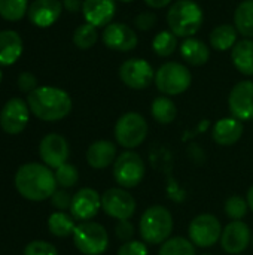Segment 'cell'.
<instances>
[{"label":"cell","instance_id":"6da1fadb","mask_svg":"<svg viewBox=\"0 0 253 255\" xmlns=\"http://www.w3.org/2000/svg\"><path fill=\"white\" fill-rule=\"evenodd\" d=\"M13 184L19 196L30 202L48 200L57 191L55 175L43 163L22 164L15 173Z\"/></svg>","mask_w":253,"mask_h":255},{"label":"cell","instance_id":"7a4b0ae2","mask_svg":"<svg viewBox=\"0 0 253 255\" xmlns=\"http://www.w3.org/2000/svg\"><path fill=\"white\" fill-rule=\"evenodd\" d=\"M30 112L42 121H60L72 111V99L67 91L57 87H37L28 93Z\"/></svg>","mask_w":253,"mask_h":255},{"label":"cell","instance_id":"3957f363","mask_svg":"<svg viewBox=\"0 0 253 255\" xmlns=\"http://www.w3.org/2000/svg\"><path fill=\"white\" fill-rule=\"evenodd\" d=\"M203 21V9L194 0H177L167 12L169 30L177 37H194V34L200 31Z\"/></svg>","mask_w":253,"mask_h":255},{"label":"cell","instance_id":"277c9868","mask_svg":"<svg viewBox=\"0 0 253 255\" xmlns=\"http://www.w3.org/2000/svg\"><path fill=\"white\" fill-rule=\"evenodd\" d=\"M140 238L148 245H161L167 239H170V235L173 232V217L171 212L161 206L154 205L148 208L139 224Z\"/></svg>","mask_w":253,"mask_h":255},{"label":"cell","instance_id":"5b68a950","mask_svg":"<svg viewBox=\"0 0 253 255\" xmlns=\"http://www.w3.org/2000/svg\"><path fill=\"white\" fill-rule=\"evenodd\" d=\"M155 85L160 90V93L169 96H179L185 93L191 82L192 75L189 69L177 61H169L160 66V69L155 72Z\"/></svg>","mask_w":253,"mask_h":255},{"label":"cell","instance_id":"8992f818","mask_svg":"<svg viewBox=\"0 0 253 255\" xmlns=\"http://www.w3.org/2000/svg\"><path fill=\"white\" fill-rule=\"evenodd\" d=\"M73 244L84 255H101L109 247L107 230L94 221L79 223L73 232Z\"/></svg>","mask_w":253,"mask_h":255},{"label":"cell","instance_id":"52a82bcc","mask_svg":"<svg viewBox=\"0 0 253 255\" xmlns=\"http://www.w3.org/2000/svg\"><path fill=\"white\" fill-rule=\"evenodd\" d=\"M146 136L148 123L143 115L137 112H127L118 118L115 124V139L122 148H137L145 142Z\"/></svg>","mask_w":253,"mask_h":255},{"label":"cell","instance_id":"ba28073f","mask_svg":"<svg viewBox=\"0 0 253 255\" xmlns=\"http://www.w3.org/2000/svg\"><path fill=\"white\" fill-rule=\"evenodd\" d=\"M145 172L143 158L131 149L124 151L113 163V178L121 188L137 187L143 181Z\"/></svg>","mask_w":253,"mask_h":255},{"label":"cell","instance_id":"9c48e42d","mask_svg":"<svg viewBox=\"0 0 253 255\" xmlns=\"http://www.w3.org/2000/svg\"><path fill=\"white\" fill-rule=\"evenodd\" d=\"M189 241L200 248L213 247L222 235L219 220L212 214H201L195 217L188 227Z\"/></svg>","mask_w":253,"mask_h":255},{"label":"cell","instance_id":"30bf717a","mask_svg":"<svg viewBox=\"0 0 253 255\" xmlns=\"http://www.w3.org/2000/svg\"><path fill=\"white\" fill-rule=\"evenodd\" d=\"M121 81L133 90H145L155 81V70L146 60L128 58L119 67Z\"/></svg>","mask_w":253,"mask_h":255},{"label":"cell","instance_id":"8fae6325","mask_svg":"<svg viewBox=\"0 0 253 255\" xmlns=\"http://www.w3.org/2000/svg\"><path fill=\"white\" fill-rule=\"evenodd\" d=\"M101 209L115 220H130L136 212L134 197L124 188H109L101 196Z\"/></svg>","mask_w":253,"mask_h":255},{"label":"cell","instance_id":"7c38bea8","mask_svg":"<svg viewBox=\"0 0 253 255\" xmlns=\"http://www.w3.org/2000/svg\"><path fill=\"white\" fill-rule=\"evenodd\" d=\"M30 108L22 99L7 100L0 112V127L7 134H19L28 124Z\"/></svg>","mask_w":253,"mask_h":255},{"label":"cell","instance_id":"4fadbf2b","mask_svg":"<svg viewBox=\"0 0 253 255\" xmlns=\"http://www.w3.org/2000/svg\"><path fill=\"white\" fill-rule=\"evenodd\" d=\"M70 155L69 143L64 136L58 133L46 134L39 143V157L49 169H57L67 163Z\"/></svg>","mask_w":253,"mask_h":255},{"label":"cell","instance_id":"5bb4252c","mask_svg":"<svg viewBox=\"0 0 253 255\" xmlns=\"http://www.w3.org/2000/svg\"><path fill=\"white\" fill-rule=\"evenodd\" d=\"M228 108L234 118L240 121L253 120V82L252 81H240L237 82L230 96H228Z\"/></svg>","mask_w":253,"mask_h":255},{"label":"cell","instance_id":"9a60e30c","mask_svg":"<svg viewBox=\"0 0 253 255\" xmlns=\"http://www.w3.org/2000/svg\"><path fill=\"white\" fill-rule=\"evenodd\" d=\"M101 39L109 49L118 52L133 51L139 43L136 31L124 22H110L109 25H106Z\"/></svg>","mask_w":253,"mask_h":255},{"label":"cell","instance_id":"2e32d148","mask_svg":"<svg viewBox=\"0 0 253 255\" xmlns=\"http://www.w3.org/2000/svg\"><path fill=\"white\" fill-rule=\"evenodd\" d=\"M251 239H252V233L246 223H243L242 220L231 221L222 230L221 245L227 254L239 255L249 247Z\"/></svg>","mask_w":253,"mask_h":255},{"label":"cell","instance_id":"e0dca14e","mask_svg":"<svg viewBox=\"0 0 253 255\" xmlns=\"http://www.w3.org/2000/svg\"><path fill=\"white\" fill-rule=\"evenodd\" d=\"M100 209H101V196L92 188H81L72 197L70 215L81 223L92 220Z\"/></svg>","mask_w":253,"mask_h":255},{"label":"cell","instance_id":"ac0fdd59","mask_svg":"<svg viewBox=\"0 0 253 255\" xmlns=\"http://www.w3.org/2000/svg\"><path fill=\"white\" fill-rule=\"evenodd\" d=\"M116 12L115 0H84L82 13L86 22L94 27H106L112 22Z\"/></svg>","mask_w":253,"mask_h":255},{"label":"cell","instance_id":"d6986e66","mask_svg":"<svg viewBox=\"0 0 253 255\" xmlns=\"http://www.w3.org/2000/svg\"><path fill=\"white\" fill-rule=\"evenodd\" d=\"M63 3L60 0H34L28 7V19L37 27L52 25L61 15Z\"/></svg>","mask_w":253,"mask_h":255},{"label":"cell","instance_id":"ffe728a7","mask_svg":"<svg viewBox=\"0 0 253 255\" xmlns=\"http://www.w3.org/2000/svg\"><path fill=\"white\" fill-rule=\"evenodd\" d=\"M243 124L237 118H222L219 120L212 130V137L213 140L221 145V146H230L234 145L240 140L243 136Z\"/></svg>","mask_w":253,"mask_h":255},{"label":"cell","instance_id":"44dd1931","mask_svg":"<svg viewBox=\"0 0 253 255\" xmlns=\"http://www.w3.org/2000/svg\"><path fill=\"white\" fill-rule=\"evenodd\" d=\"M116 145L110 140H97L86 149V161L92 169H106L116 160Z\"/></svg>","mask_w":253,"mask_h":255},{"label":"cell","instance_id":"7402d4cb","mask_svg":"<svg viewBox=\"0 0 253 255\" xmlns=\"http://www.w3.org/2000/svg\"><path fill=\"white\" fill-rule=\"evenodd\" d=\"M22 54V40L13 30L0 31V66L13 64Z\"/></svg>","mask_w":253,"mask_h":255},{"label":"cell","instance_id":"603a6c76","mask_svg":"<svg viewBox=\"0 0 253 255\" xmlns=\"http://www.w3.org/2000/svg\"><path fill=\"white\" fill-rule=\"evenodd\" d=\"M180 55L191 66H203L210 58V49L203 40L188 37L180 45Z\"/></svg>","mask_w":253,"mask_h":255},{"label":"cell","instance_id":"cb8c5ba5","mask_svg":"<svg viewBox=\"0 0 253 255\" xmlns=\"http://www.w3.org/2000/svg\"><path fill=\"white\" fill-rule=\"evenodd\" d=\"M231 58L240 73L253 76V39L239 40L231 49Z\"/></svg>","mask_w":253,"mask_h":255},{"label":"cell","instance_id":"d4e9b609","mask_svg":"<svg viewBox=\"0 0 253 255\" xmlns=\"http://www.w3.org/2000/svg\"><path fill=\"white\" fill-rule=\"evenodd\" d=\"M237 28L231 24H219L210 33V45L216 51H228L233 49L237 40Z\"/></svg>","mask_w":253,"mask_h":255},{"label":"cell","instance_id":"484cf974","mask_svg":"<svg viewBox=\"0 0 253 255\" xmlns=\"http://www.w3.org/2000/svg\"><path fill=\"white\" fill-rule=\"evenodd\" d=\"M234 27L246 39H253V0H243L234 13Z\"/></svg>","mask_w":253,"mask_h":255},{"label":"cell","instance_id":"4316f807","mask_svg":"<svg viewBox=\"0 0 253 255\" xmlns=\"http://www.w3.org/2000/svg\"><path fill=\"white\" fill-rule=\"evenodd\" d=\"M48 229L52 236L55 238H67L73 236V232L76 229L75 218L63 211H57L49 215L48 218Z\"/></svg>","mask_w":253,"mask_h":255},{"label":"cell","instance_id":"83f0119b","mask_svg":"<svg viewBox=\"0 0 253 255\" xmlns=\"http://www.w3.org/2000/svg\"><path fill=\"white\" fill-rule=\"evenodd\" d=\"M151 112H152L154 120L160 124H164V126L173 123L177 117V108H176L174 102L170 100L167 96L157 97L152 102Z\"/></svg>","mask_w":253,"mask_h":255},{"label":"cell","instance_id":"f1b7e54d","mask_svg":"<svg viewBox=\"0 0 253 255\" xmlns=\"http://www.w3.org/2000/svg\"><path fill=\"white\" fill-rule=\"evenodd\" d=\"M158 255H195V245L185 238H171L161 244Z\"/></svg>","mask_w":253,"mask_h":255},{"label":"cell","instance_id":"f546056e","mask_svg":"<svg viewBox=\"0 0 253 255\" xmlns=\"http://www.w3.org/2000/svg\"><path fill=\"white\" fill-rule=\"evenodd\" d=\"M176 48H177V36L170 30L160 31L152 40V49L160 57L171 55L176 51Z\"/></svg>","mask_w":253,"mask_h":255},{"label":"cell","instance_id":"4dcf8cb0","mask_svg":"<svg viewBox=\"0 0 253 255\" xmlns=\"http://www.w3.org/2000/svg\"><path fill=\"white\" fill-rule=\"evenodd\" d=\"M98 39V33H97V27H94L89 22H84L81 24L75 33H73V43L79 48V49H89L97 43Z\"/></svg>","mask_w":253,"mask_h":255},{"label":"cell","instance_id":"1f68e13d","mask_svg":"<svg viewBox=\"0 0 253 255\" xmlns=\"http://www.w3.org/2000/svg\"><path fill=\"white\" fill-rule=\"evenodd\" d=\"M27 4V0H0V15L7 21H18L28 10Z\"/></svg>","mask_w":253,"mask_h":255},{"label":"cell","instance_id":"d6a6232c","mask_svg":"<svg viewBox=\"0 0 253 255\" xmlns=\"http://www.w3.org/2000/svg\"><path fill=\"white\" fill-rule=\"evenodd\" d=\"M55 181L57 185H60L61 188H72L78 184L79 181V172L73 164L64 163L63 166L55 169Z\"/></svg>","mask_w":253,"mask_h":255},{"label":"cell","instance_id":"836d02e7","mask_svg":"<svg viewBox=\"0 0 253 255\" xmlns=\"http://www.w3.org/2000/svg\"><path fill=\"white\" fill-rule=\"evenodd\" d=\"M248 209H249L248 200H245L240 196H231L225 202V214L233 221H240L242 218H245L248 214Z\"/></svg>","mask_w":253,"mask_h":255},{"label":"cell","instance_id":"e575fe53","mask_svg":"<svg viewBox=\"0 0 253 255\" xmlns=\"http://www.w3.org/2000/svg\"><path fill=\"white\" fill-rule=\"evenodd\" d=\"M24 255H58V251L49 242L33 241L24 248Z\"/></svg>","mask_w":253,"mask_h":255},{"label":"cell","instance_id":"d590c367","mask_svg":"<svg viewBox=\"0 0 253 255\" xmlns=\"http://www.w3.org/2000/svg\"><path fill=\"white\" fill-rule=\"evenodd\" d=\"M118 255H148V248L140 241H128L119 247Z\"/></svg>","mask_w":253,"mask_h":255},{"label":"cell","instance_id":"8d00e7d4","mask_svg":"<svg viewBox=\"0 0 253 255\" xmlns=\"http://www.w3.org/2000/svg\"><path fill=\"white\" fill-rule=\"evenodd\" d=\"M157 24V15L154 12H140L136 18H134V25L140 30V31H148L151 28H154Z\"/></svg>","mask_w":253,"mask_h":255},{"label":"cell","instance_id":"74e56055","mask_svg":"<svg viewBox=\"0 0 253 255\" xmlns=\"http://www.w3.org/2000/svg\"><path fill=\"white\" fill-rule=\"evenodd\" d=\"M72 197L66 190H57L52 197H51V203L55 209L58 211H66V209H70V205H72Z\"/></svg>","mask_w":253,"mask_h":255},{"label":"cell","instance_id":"f35d334b","mask_svg":"<svg viewBox=\"0 0 253 255\" xmlns=\"http://www.w3.org/2000/svg\"><path fill=\"white\" fill-rule=\"evenodd\" d=\"M115 232H116V238H118L119 241L128 242V241H131L133 236H134V226L130 223V220H119V221L116 223Z\"/></svg>","mask_w":253,"mask_h":255},{"label":"cell","instance_id":"ab89813d","mask_svg":"<svg viewBox=\"0 0 253 255\" xmlns=\"http://www.w3.org/2000/svg\"><path fill=\"white\" fill-rule=\"evenodd\" d=\"M18 87L25 91V93H31L37 88V79L33 73L30 72H22L18 76Z\"/></svg>","mask_w":253,"mask_h":255},{"label":"cell","instance_id":"60d3db41","mask_svg":"<svg viewBox=\"0 0 253 255\" xmlns=\"http://www.w3.org/2000/svg\"><path fill=\"white\" fill-rule=\"evenodd\" d=\"M63 6H64L69 12L75 13V12H78V10L82 9L84 1H82V0H63Z\"/></svg>","mask_w":253,"mask_h":255},{"label":"cell","instance_id":"b9f144b4","mask_svg":"<svg viewBox=\"0 0 253 255\" xmlns=\"http://www.w3.org/2000/svg\"><path fill=\"white\" fill-rule=\"evenodd\" d=\"M143 1L152 9H161L169 6V3H171V0H143Z\"/></svg>","mask_w":253,"mask_h":255},{"label":"cell","instance_id":"7bdbcfd3","mask_svg":"<svg viewBox=\"0 0 253 255\" xmlns=\"http://www.w3.org/2000/svg\"><path fill=\"white\" fill-rule=\"evenodd\" d=\"M246 200H248V205H249V209H252L253 212V185L248 190V196H246Z\"/></svg>","mask_w":253,"mask_h":255},{"label":"cell","instance_id":"ee69618b","mask_svg":"<svg viewBox=\"0 0 253 255\" xmlns=\"http://www.w3.org/2000/svg\"><path fill=\"white\" fill-rule=\"evenodd\" d=\"M119 1H122V3H131V1H134V0H119Z\"/></svg>","mask_w":253,"mask_h":255},{"label":"cell","instance_id":"f6af8a7d","mask_svg":"<svg viewBox=\"0 0 253 255\" xmlns=\"http://www.w3.org/2000/svg\"><path fill=\"white\" fill-rule=\"evenodd\" d=\"M1 76H3V73H1V70H0V82H1Z\"/></svg>","mask_w":253,"mask_h":255},{"label":"cell","instance_id":"bcb514c9","mask_svg":"<svg viewBox=\"0 0 253 255\" xmlns=\"http://www.w3.org/2000/svg\"><path fill=\"white\" fill-rule=\"evenodd\" d=\"M252 244H253V236H252Z\"/></svg>","mask_w":253,"mask_h":255},{"label":"cell","instance_id":"7dc6e473","mask_svg":"<svg viewBox=\"0 0 253 255\" xmlns=\"http://www.w3.org/2000/svg\"><path fill=\"white\" fill-rule=\"evenodd\" d=\"M204 255H207V254H204Z\"/></svg>","mask_w":253,"mask_h":255},{"label":"cell","instance_id":"c3c4849f","mask_svg":"<svg viewBox=\"0 0 253 255\" xmlns=\"http://www.w3.org/2000/svg\"><path fill=\"white\" fill-rule=\"evenodd\" d=\"M239 255H240V254H239Z\"/></svg>","mask_w":253,"mask_h":255}]
</instances>
